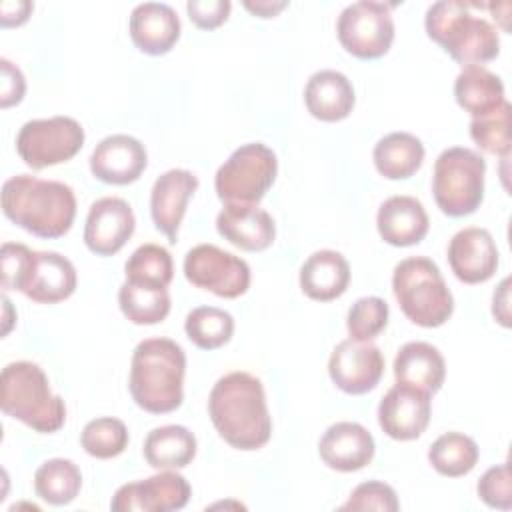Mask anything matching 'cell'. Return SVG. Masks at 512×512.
Here are the masks:
<instances>
[{"label":"cell","mask_w":512,"mask_h":512,"mask_svg":"<svg viewBox=\"0 0 512 512\" xmlns=\"http://www.w3.org/2000/svg\"><path fill=\"white\" fill-rule=\"evenodd\" d=\"M208 414L232 448L258 450L272 436L264 386L250 372L236 370L218 378L208 396Z\"/></svg>","instance_id":"cell-1"},{"label":"cell","mask_w":512,"mask_h":512,"mask_svg":"<svg viewBox=\"0 0 512 512\" xmlns=\"http://www.w3.org/2000/svg\"><path fill=\"white\" fill-rule=\"evenodd\" d=\"M2 212L34 236L60 238L74 224L76 196L64 182L18 174L2 184Z\"/></svg>","instance_id":"cell-2"},{"label":"cell","mask_w":512,"mask_h":512,"mask_svg":"<svg viewBox=\"0 0 512 512\" xmlns=\"http://www.w3.org/2000/svg\"><path fill=\"white\" fill-rule=\"evenodd\" d=\"M186 354L170 338H146L138 342L130 362L132 400L150 414H166L184 400Z\"/></svg>","instance_id":"cell-3"},{"label":"cell","mask_w":512,"mask_h":512,"mask_svg":"<svg viewBox=\"0 0 512 512\" xmlns=\"http://www.w3.org/2000/svg\"><path fill=\"white\" fill-rule=\"evenodd\" d=\"M0 266L4 290H18L40 304L62 302L76 290V268L58 252L30 250L20 242H4Z\"/></svg>","instance_id":"cell-4"},{"label":"cell","mask_w":512,"mask_h":512,"mask_svg":"<svg viewBox=\"0 0 512 512\" xmlns=\"http://www.w3.org/2000/svg\"><path fill=\"white\" fill-rule=\"evenodd\" d=\"M462 0H438L424 16L426 34L440 44L452 60L464 66H482L500 52L498 30L482 16L470 12Z\"/></svg>","instance_id":"cell-5"},{"label":"cell","mask_w":512,"mask_h":512,"mask_svg":"<svg viewBox=\"0 0 512 512\" xmlns=\"http://www.w3.org/2000/svg\"><path fill=\"white\" fill-rule=\"evenodd\" d=\"M0 408L28 428L52 434L64 426L66 404L50 390L44 370L28 360L10 362L0 374Z\"/></svg>","instance_id":"cell-6"},{"label":"cell","mask_w":512,"mask_h":512,"mask_svg":"<svg viewBox=\"0 0 512 512\" xmlns=\"http://www.w3.org/2000/svg\"><path fill=\"white\" fill-rule=\"evenodd\" d=\"M392 292L404 316L422 328H438L454 312V296L436 262L426 256H410L394 266Z\"/></svg>","instance_id":"cell-7"},{"label":"cell","mask_w":512,"mask_h":512,"mask_svg":"<svg viewBox=\"0 0 512 512\" xmlns=\"http://www.w3.org/2000/svg\"><path fill=\"white\" fill-rule=\"evenodd\" d=\"M486 160L470 148L452 146L438 154L432 174V194L438 208L452 218L478 210L484 198Z\"/></svg>","instance_id":"cell-8"},{"label":"cell","mask_w":512,"mask_h":512,"mask_svg":"<svg viewBox=\"0 0 512 512\" xmlns=\"http://www.w3.org/2000/svg\"><path fill=\"white\" fill-rule=\"evenodd\" d=\"M278 160L272 148L250 142L236 148L214 176V188L224 204H258L276 180Z\"/></svg>","instance_id":"cell-9"},{"label":"cell","mask_w":512,"mask_h":512,"mask_svg":"<svg viewBox=\"0 0 512 512\" xmlns=\"http://www.w3.org/2000/svg\"><path fill=\"white\" fill-rule=\"evenodd\" d=\"M84 128L70 116L28 120L16 136V152L34 170L68 162L84 146Z\"/></svg>","instance_id":"cell-10"},{"label":"cell","mask_w":512,"mask_h":512,"mask_svg":"<svg viewBox=\"0 0 512 512\" xmlns=\"http://www.w3.org/2000/svg\"><path fill=\"white\" fill-rule=\"evenodd\" d=\"M392 4L360 0L348 4L336 22L340 44L356 58L374 60L384 56L394 40Z\"/></svg>","instance_id":"cell-11"},{"label":"cell","mask_w":512,"mask_h":512,"mask_svg":"<svg viewBox=\"0 0 512 512\" xmlns=\"http://www.w3.org/2000/svg\"><path fill=\"white\" fill-rule=\"evenodd\" d=\"M184 276L196 288L220 298H238L250 286V266L214 244H198L184 256Z\"/></svg>","instance_id":"cell-12"},{"label":"cell","mask_w":512,"mask_h":512,"mask_svg":"<svg viewBox=\"0 0 512 512\" xmlns=\"http://www.w3.org/2000/svg\"><path fill=\"white\" fill-rule=\"evenodd\" d=\"M192 488L176 470H160L138 482L122 484L110 502L114 512H172L182 510Z\"/></svg>","instance_id":"cell-13"},{"label":"cell","mask_w":512,"mask_h":512,"mask_svg":"<svg viewBox=\"0 0 512 512\" xmlns=\"http://www.w3.org/2000/svg\"><path fill=\"white\" fill-rule=\"evenodd\" d=\"M330 380L346 394H366L384 374V356L372 340L346 338L338 342L328 360Z\"/></svg>","instance_id":"cell-14"},{"label":"cell","mask_w":512,"mask_h":512,"mask_svg":"<svg viewBox=\"0 0 512 512\" xmlns=\"http://www.w3.org/2000/svg\"><path fill=\"white\" fill-rule=\"evenodd\" d=\"M432 414L430 394L406 386L394 384L378 404V424L386 436L394 440H416L428 428Z\"/></svg>","instance_id":"cell-15"},{"label":"cell","mask_w":512,"mask_h":512,"mask_svg":"<svg viewBox=\"0 0 512 512\" xmlns=\"http://www.w3.org/2000/svg\"><path fill=\"white\" fill-rule=\"evenodd\" d=\"M136 218L132 206L118 196L96 200L86 216L84 244L96 256H112L132 238Z\"/></svg>","instance_id":"cell-16"},{"label":"cell","mask_w":512,"mask_h":512,"mask_svg":"<svg viewBox=\"0 0 512 512\" xmlns=\"http://www.w3.org/2000/svg\"><path fill=\"white\" fill-rule=\"evenodd\" d=\"M448 264L454 276L464 284H482L490 280L500 264L492 234L478 226L458 230L448 242Z\"/></svg>","instance_id":"cell-17"},{"label":"cell","mask_w":512,"mask_h":512,"mask_svg":"<svg viewBox=\"0 0 512 512\" xmlns=\"http://www.w3.org/2000/svg\"><path fill=\"white\" fill-rule=\"evenodd\" d=\"M148 154L144 144L128 134H112L102 138L90 154V170L94 178L106 184H132L146 170Z\"/></svg>","instance_id":"cell-18"},{"label":"cell","mask_w":512,"mask_h":512,"mask_svg":"<svg viewBox=\"0 0 512 512\" xmlns=\"http://www.w3.org/2000/svg\"><path fill=\"white\" fill-rule=\"evenodd\" d=\"M198 190V178L184 168H172L160 174L150 192V216L154 226L168 238L178 240V228L186 214L188 200Z\"/></svg>","instance_id":"cell-19"},{"label":"cell","mask_w":512,"mask_h":512,"mask_svg":"<svg viewBox=\"0 0 512 512\" xmlns=\"http://www.w3.org/2000/svg\"><path fill=\"white\" fill-rule=\"evenodd\" d=\"M376 444L372 434L358 422H336L326 428L318 442L322 462L338 472L362 470L374 458Z\"/></svg>","instance_id":"cell-20"},{"label":"cell","mask_w":512,"mask_h":512,"mask_svg":"<svg viewBox=\"0 0 512 512\" xmlns=\"http://www.w3.org/2000/svg\"><path fill=\"white\" fill-rule=\"evenodd\" d=\"M218 234L246 252H262L276 238L272 216L258 204H224L216 216Z\"/></svg>","instance_id":"cell-21"},{"label":"cell","mask_w":512,"mask_h":512,"mask_svg":"<svg viewBox=\"0 0 512 512\" xmlns=\"http://www.w3.org/2000/svg\"><path fill=\"white\" fill-rule=\"evenodd\" d=\"M134 46L150 56H160L172 50L180 38V18L176 10L164 2L138 4L128 22Z\"/></svg>","instance_id":"cell-22"},{"label":"cell","mask_w":512,"mask_h":512,"mask_svg":"<svg viewBox=\"0 0 512 512\" xmlns=\"http://www.w3.org/2000/svg\"><path fill=\"white\" fill-rule=\"evenodd\" d=\"M428 214L414 196L396 194L386 198L376 214V228L392 246H414L428 234Z\"/></svg>","instance_id":"cell-23"},{"label":"cell","mask_w":512,"mask_h":512,"mask_svg":"<svg viewBox=\"0 0 512 512\" xmlns=\"http://www.w3.org/2000/svg\"><path fill=\"white\" fill-rule=\"evenodd\" d=\"M354 102V86L338 70H318L304 86V104L308 112L322 122H340L348 118Z\"/></svg>","instance_id":"cell-24"},{"label":"cell","mask_w":512,"mask_h":512,"mask_svg":"<svg viewBox=\"0 0 512 512\" xmlns=\"http://www.w3.org/2000/svg\"><path fill=\"white\" fill-rule=\"evenodd\" d=\"M394 378L398 384L436 394L446 378V362L440 350L428 342H406L394 358Z\"/></svg>","instance_id":"cell-25"},{"label":"cell","mask_w":512,"mask_h":512,"mask_svg":"<svg viewBox=\"0 0 512 512\" xmlns=\"http://www.w3.org/2000/svg\"><path fill=\"white\" fill-rule=\"evenodd\" d=\"M350 284V264L336 250H316L300 268L302 292L318 302L340 298Z\"/></svg>","instance_id":"cell-26"},{"label":"cell","mask_w":512,"mask_h":512,"mask_svg":"<svg viewBox=\"0 0 512 512\" xmlns=\"http://www.w3.org/2000/svg\"><path fill=\"white\" fill-rule=\"evenodd\" d=\"M454 98L472 118H480L506 102L504 82L484 66H464L454 80Z\"/></svg>","instance_id":"cell-27"},{"label":"cell","mask_w":512,"mask_h":512,"mask_svg":"<svg viewBox=\"0 0 512 512\" xmlns=\"http://www.w3.org/2000/svg\"><path fill=\"white\" fill-rule=\"evenodd\" d=\"M196 448V436L186 426L166 424L146 434L142 454L156 470H180L194 460Z\"/></svg>","instance_id":"cell-28"},{"label":"cell","mask_w":512,"mask_h":512,"mask_svg":"<svg viewBox=\"0 0 512 512\" xmlns=\"http://www.w3.org/2000/svg\"><path fill=\"white\" fill-rule=\"evenodd\" d=\"M424 144L410 132L382 136L372 152L376 170L388 180H404L416 174L424 162Z\"/></svg>","instance_id":"cell-29"},{"label":"cell","mask_w":512,"mask_h":512,"mask_svg":"<svg viewBox=\"0 0 512 512\" xmlns=\"http://www.w3.org/2000/svg\"><path fill=\"white\" fill-rule=\"evenodd\" d=\"M82 488L80 468L68 458H50L34 472V490L38 498L52 506L70 504Z\"/></svg>","instance_id":"cell-30"},{"label":"cell","mask_w":512,"mask_h":512,"mask_svg":"<svg viewBox=\"0 0 512 512\" xmlns=\"http://www.w3.org/2000/svg\"><path fill=\"white\" fill-rule=\"evenodd\" d=\"M478 456V444L462 432H446L428 448V462L438 474L448 478H460L472 472Z\"/></svg>","instance_id":"cell-31"},{"label":"cell","mask_w":512,"mask_h":512,"mask_svg":"<svg viewBox=\"0 0 512 512\" xmlns=\"http://www.w3.org/2000/svg\"><path fill=\"white\" fill-rule=\"evenodd\" d=\"M118 306L132 324L152 326L168 316L170 294L166 288L124 282L118 290Z\"/></svg>","instance_id":"cell-32"},{"label":"cell","mask_w":512,"mask_h":512,"mask_svg":"<svg viewBox=\"0 0 512 512\" xmlns=\"http://www.w3.org/2000/svg\"><path fill=\"white\" fill-rule=\"evenodd\" d=\"M126 282L154 288H168L174 276V262L170 252L160 244L138 246L124 264Z\"/></svg>","instance_id":"cell-33"},{"label":"cell","mask_w":512,"mask_h":512,"mask_svg":"<svg viewBox=\"0 0 512 512\" xmlns=\"http://www.w3.org/2000/svg\"><path fill=\"white\" fill-rule=\"evenodd\" d=\"M188 340L202 350H216L230 342L234 334V318L216 306H198L184 320Z\"/></svg>","instance_id":"cell-34"},{"label":"cell","mask_w":512,"mask_h":512,"mask_svg":"<svg viewBox=\"0 0 512 512\" xmlns=\"http://www.w3.org/2000/svg\"><path fill=\"white\" fill-rule=\"evenodd\" d=\"M80 444L84 452L94 458H116L128 446V428L122 420L112 416L94 418L82 428Z\"/></svg>","instance_id":"cell-35"},{"label":"cell","mask_w":512,"mask_h":512,"mask_svg":"<svg viewBox=\"0 0 512 512\" xmlns=\"http://www.w3.org/2000/svg\"><path fill=\"white\" fill-rule=\"evenodd\" d=\"M510 112L512 106L506 100L494 112L480 118H472L470 138L476 142L480 150L504 158L510 154Z\"/></svg>","instance_id":"cell-36"},{"label":"cell","mask_w":512,"mask_h":512,"mask_svg":"<svg viewBox=\"0 0 512 512\" xmlns=\"http://www.w3.org/2000/svg\"><path fill=\"white\" fill-rule=\"evenodd\" d=\"M388 302L380 296L358 298L346 316V328L354 340H374L388 324Z\"/></svg>","instance_id":"cell-37"},{"label":"cell","mask_w":512,"mask_h":512,"mask_svg":"<svg viewBox=\"0 0 512 512\" xmlns=\"http://www.w3.org/2000/svg\"><path fill=\"white\" fill-rule=\"evenodd\" d=\"M400 508L398 496L392 486L368 480L358 484L348 500L340 506V510H384V512H396Z\"/></svg>","instance_id":"cell-38"},{"label":"cell","mask_w":512,"mask_h":512,"mask_svg":"<svg viewBox=\"0 0 512 512\" xmlns=\"http://www.w3.org/2000/svg\"><path fill=\"white\" fill-rule=\"evenodd\" d=\"M478 496L480 500L498 510L512 508V476H510V462H502L498 466L488 468L478 480Z\"/></svg>","instance_id":"cell-39"},{"label":"cell","mask_w":512,"mask_h":512,"mask_svg":"<svg viewBox=\"0 0 512 512\" xmlns=\"http://www.w3.org/2000/svg\"><path fill=\"white\" fill-rule=\"evenodd\" d=\"M232 4L228 0H190L186 4L190 20L202 30H214L230 16Z\"/></svg>","instance_id":"cell-40"},{"label":"cell","mask_w":512,"mask_h":512,"mask_svg":"<svg viewBox=\"0 0 512 512\" xmlns=\"http://www.w3.org/2000/svg\"><path fill=\"white\" fill-rule=\"evenodd\" d=\"M0 106L10 108L22 102L26 92V80L22 70L8 58H0Z\"/></svg>","instance_id":"cell-41"},{"label":"cell","mask_w":512,"mask_h":512,"mask_svg":"<svg viewBox=\"0 0 512 512\" xmlns=\"http://www.w3.org/2000/svg\"><path fill=\"white\" fill-rule=\"evenodd\" d=\"M32 2L28 0H16V2H2L0 6V22L4 28H10V26H20L28 20L30 12H32Z\"/></svg>","instance_id":"cell-42"},{"label":"cell","mask_w":512,"mask_h":512,"mask_svg":"<svg viewBox=\"0 0 512 512\" xmlns=\"http://www.w3.org/2000/svg\"><path fill=\"white\" fill-rule=\"evenodd\" d=\"M492 314L494 318L504 326L508 328L512 322H510V278H504L498 288L494 290V296H492Z\"/></svg>","instance_id":"cell-43"},{"label":"cell","mask_w":512,"mask_h":512,"mask_svg":"<svg viewBox=\"0 0 512 512\" xmlns=\"http://www.w3.org/2000/svg\"><path fill=\"white\" fill-rule=\"evenodd\" d=\"M288 6L286 0H244V8L250 10L254 16H260V18H272L276 16L280 10H284Z\"/></svg>","instance_id":"cell-44"}]
</instances>
